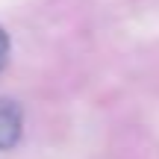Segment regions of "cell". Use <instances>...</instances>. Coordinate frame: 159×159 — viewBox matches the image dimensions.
Here are the masks:
<instances>
[{"label": "cell", "instance_id": "1", "mask_svg": "<svg viewBox=\"0 0 159 159\" xmlns=\"http://www.w3.org/2000/svg\"><path fill=\"white\" fill-rule=\"evenodd\" d=\"M24 133V112L15 100L0 97V150H9L21 142Z\"/></svg>", "mask_w": 159, "mask_h": 159}, {"label": "cell", "instance_id": "2", "mask_svg": "<svg viewBox=\"0 0 159 159\" xmlns=\"http://www.w3.org/2000/svg\"><path fill=\"white\" fill-rule=\"evenodd\" d=\"M9 50H12V44H9V33L0 27V71H3L6 62H9Z\"/></svg>", "mask_w": 159, "mask_h": 159}]
</instances>
